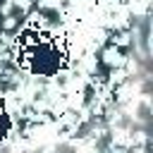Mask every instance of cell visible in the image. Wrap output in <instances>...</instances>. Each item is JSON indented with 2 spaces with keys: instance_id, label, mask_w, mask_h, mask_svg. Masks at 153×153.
<instances>
[]
</instances>
